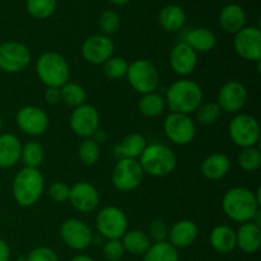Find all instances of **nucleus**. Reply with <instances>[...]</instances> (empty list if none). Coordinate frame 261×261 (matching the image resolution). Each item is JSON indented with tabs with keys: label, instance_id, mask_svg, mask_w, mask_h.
<instances>
[{
	"label": "nucleus",
	"instance_id": "1",
	"mask_svg": "<svg viewBox=\"0 0 261 261\" xmlns=\"http://www.w3.org/2000/svg\"><path fill=\"white\" fill-rule=\"evenodd\" d=\"M224 214L237 223L251 222L260 209V189L256 194L246 188H232L224 194L222 200Z\"/></svg>",
	"mask_w": 261,
	"mask_h": 261
},
{
	"label": "nucleus",
	"instance_id": "2",
	"mask_svg": "<svg viewBox=\"0 0 261 261\" xmlns=\"http://www.w3.org/2000/svg\"><path fill=\"white\" fill-rule=\"evenodd\" d=\"M165 101L171 112L189 115L203 102V89L196 82L181 79L167 89Z\"/></svg>",
	"mask_w": 261,
	"mask_h": 261
},
{
	"label": "nucleus",
	"instance_id": "3",
	"mask_svg": "<svg viewBox=\"0 0 261 261\" xmlns=\"http://www.w3.org/2000/svg\"><path fill=\"white\" fill-rule=\"evenodd\" d=\"M45 189V180L38 168H22L15 175L12 185L13 198L18 205L32 206L40 200Z\"/></svg>",
	"mask_w": 261,
	"mask_h": 261
},
{
	"label": "nucleus",
	"instance_id": "4",
	"mask_svg": "<svg viewBox=\"0 0 261 261\" xmlns=\"http://www.w3.org/2000/svg\"><path fill=\"white\" fill-rule=\"evenodd\" d=\"M143 172L152 177H163L173 172L177 165V158L170 147L160 143L147 145L139 157Z\"/></svg>",
	"mask_w": 261,
	"mask_h": 261
},
{
	"label": "nucleus",
	"instance_id": "5",
	"mask_svg": "<svg viewBox=\"0 0 261 261\" xmlns=\"http://www.w3.org/2000/svg\"><path fill=\"white\" fill-rule=\"evenodd\" d=\"M36 71L40 81L51 88H61L64 84L68 83L70 75L65 59L54 51H47L38 58Z\"/></svg>",
	"mask_w": 261,
	"mask_h": 261
},
{
	"label": "nucleus",
	"instance_id": "6",
	"mask_svg": "<svg viewBox=\"0 0 261 261\" xmlns=\"http://www.w3.org/2000/svg\"><path fill=\"white\" fill-rule=\"evenodd\" d=\"M126 78L132 88L140 94L153 93L160 86V73L157 68L145 59H139L129 64Z\"/></svg>",
	"mask_w": 261,
	"mask_h": 261
},
{
	"label": "nucleus",
	"instance_id": "7",
	"mask_svg": "<svg viewBox=\"0 0 261 261\" xmlns=\"http://www.w3.org/2000/svg\"><path fill=\"white\" fill-rule=\"evenodd\" d=\"M228 133L237 147H254L260 140L259 121L249 114H239L229 122Z\"/></svg>",
	"mask_w": 261,
	"mask_h": 261
},
{
	"label": "nucleus",
	"instance_id": "8",
	"mask_svg": "<svg viewBox=\"0 0 261 261\" xmlns=\"http://www.w3.org/2000/svg\"><path fill=\"white\" fill-rule=\"evenodd\" d=\"M96 227L105 239L120 240L127 231V217L117 206H105L97 214Z\"/></svg>",
	"mask_w": 261,
	"mask_h": 261
},
{
	"label": "nucleus",
	"instance_id": "9",
	"mask_svg": "<svg viewBox=\"0 0 261 261\" xmlns=\"http://www.w3.org/2000/svg\"><path fill=\"white\" fill-rule=\"evenodd\" d=\"M143 177L144 172L139 161L122 158L117 161L112 171V185L121 193H129L142 184Z\"/></svg>",
	"mask_w": 261,
	"mask_h": 261
},
{
	"label": "nucleus",
	"instance_id": "10",
	"mask_svg": "<svg viewBox=\"0 0 261 261\" xmlns=\"http://www.w3.org/2000/svg\"><path fill=\"white\" fill-rule=\"evenodd\" d=\"M163 130L168 139L178 145H186L195 138L196 126L189 115L171 112L165 120Z\"/></svg>",
	"mask_w": 261,
	"mask_h": 261
},
{
	"label": "nucleus",
	"instance_id": "11",
	"mask_svg": "<svg viewBox=\"0 0 261 261\" xmlns=\"http://www.w3.org/2000/svg\"><path fill=\"white\" fill-rule=\"evenodd\" d=\"M31 63V53L25 45L8 41L0 45V70L5 73H19Z\"/></svg>",
	"mask_w": 261,
	"mask_h": 261
},
{
	"label": "nucleus",
	"instance_id": "12",
	"mask_svg": "<svg viewBox=\"0 0 261 261\" xmlns=\"http://www.w3.org/2000/svg\"><path fill=\"white\" fill-rule=\"evenodd\" d=\"M234 50L237 55L247 61L261 60V31L259 27H244L234 35Z\"/></svg>",
	"mask_w": 261,
	"mask_h": 261
},
{
	"label": "nucleus",
	"instance_id": "13",
	"mask_svg": "<svg viewBox=\"0 0 261 261\" xmlns=\"http://www.w3.org/2000/svg\"><path fill=\"white\" fill-rule=\"evenodd\" d=\"M70 127L78 137L87 139L99 129V114L92 105L84 103L74 109L70 115Z\"/></svg>",
	"mask_w": 261,
	"mask_h": 261
},
{
	"label": "nucleus",
	"instance_id": "14",
	"mask_svg": "<svg viewBox=\"0 0 261 261\" xmlns=\"http://www.w3.org/2000/svg\"><path fill=\"white\" fill-rule=\"evenodd\" d=\"M60 236L70 249L76 251L86 250L93 241V233L91 228L84 222L75 218L66 219L63 222L60 227Z\"/></svg>",
	"mask_w": 261,
	"mask_h": 261
},
{
	"label": "nucleus",
	"instance_id": "15",
	"mask_svg": "<svg viewBox=\"0 0 261 261\" xmlns=\"http://www.w3.org/2000/svg\"><path fill=\"white\" fill-rule=\"evenodd\" d=\"M115 51L114 42L109 36L93 35L87 38L82 45V56L93 65H103Z\"/></svg>",
	"mask_w": 261,
	"mask_h": 261
},
{
	"label": "nucleus",
	"instance_id": "16",
	"mask_svg": "<svg viewBox=\"0 0 261 261\" xmlns=\"http://www.w3.org/2000/svg\"><path fill=\"white\" fill-rule=\"evenodd\" d=\"M247 97H249L247 89L241 82L229 81L219 89L217 103L221 107L222 111L228 112V114H237L245 107Z\"/></svg>",
	"mask_w": 261,
	"mask_h": 261
},
{
	"label": "nucleus",
	"instance_id": "17",
	"mask_svg": "<svg viewBox=\"0 0 261 261\" xmlns=\"http://www.w3.org/2000/svg\"><path fill=\"white\" fill-rule=\"evenodd\" d=\"M17 125L24 134L31 137L42 135L48 127V116L42 109L36 106H24L18 111Z\"/></svg>",
	"mask_w": 261,
	"mask_h": 261
},
{
	"label": "nucleus",
	"instance_id": "18",
	"mask_svg": "<svg viewBox=\"0 0 261 261\" xmlns=\"http://www.w3.org/2000/svg\"><path fill=\"white\" fill-rule=\"evenodd\" d=\"M68 200L78 212L91 213L98 206L99 194L92 184L81 181L70 188Z\"/></svg>",
	"mask_w": 261,
	"mask_h": 261
},
{
	"label": "nucleus",
	"instance_id": "19",
	"mask_svg": "<svg viewBox=\"0 0 261 261\" xmlns=\"http://www.w3.org/2000/svg\"><path fill=\"white\" fill-rule=\"evenodd\" d=\"M170 65L177 75H190L198 65V54L182 41L171 51Z\"/></svg>",
	"mask_w": 261,
	"mask_h": 261
},
{
	"label": "nucleus",
	"instance_id": "20",
	"mask_svg": "<svg viewBox=\"0 0 261 261\" xmlns=\"http://www.w3.org/2000/svg\"><path fill=\"white\" fill-rule=\"evenodd\" d=\"M199 228L193 221L182 219L173 224L168 231V242L176 249H186L195 242Z\"/></svg>",
	"mask_w": 261,
	"mask_h": 261
},
{
	"label": "nucleus",
	"instance_id": "21",
	"mask_svg": "<svg viewBox=\"0 0 261 261\" xmlns=\"http://www.w3.org/2000/svg\"><path fill=\"white\" fill-rule=\"evenodd\" d=\"M246 24V13L239 4H227L219 13V25L224 32L236 35Z\"/></svg>",
	"mask_w": 261,
	"mask_h": 261
},
{
	"label": "nucleus",
	"instance_id": "22",
	"mask_svg": "<svg viewBox=\"0 0 261 261\" xmlns=\"http://www.w3.org/2000/svg\"><path fill=\"white\" fill-rule=\"evenodd\" d=\"M236 244L245 254L257 252L261 247V228L252 222L242 223L236 232Z\"/></svg>",
	"mask_w": 261,
	"mask_h": 261
},
{
	"label": "nucleus",
	"instance_id": "23",
	"mask_svg": "<svg viewBox=\"0 0 261 261\" xmlns=\"http://www.w3.org/2000/svg\"><path fill=\"white\" fill-rule=\"evenodd\" d=\"M147 145L148 143L144 135L139 134V133H132V134L126 135L120 144L115 145L114 152L119 160H122V158L138 160L144 152Z\"/></svg>",
	"mask_w": 261,
	"mask_h": 261
},
{
	"label": "nucleus",
	"instance_id": "24",
	"mask_svg": "<svg viewBox=\"0 0 261 261\" xmlns=\"http://www.w3.org/2000/svg\"><path fill=\"white\" fill-rule=\"evenodd\" d=\"M22 143L15 135H0V168H12L19 162Z\"/></svg>",
	"mask_w": 261,
	"mask_h": 261
},
{
	"label": "nucleus",
	"instance_id": "25",
	"mask_svg": "<svg viewBox=\"0 0 261 261\" xmlns=\"http://www.w3.org/2000/svg\"><path fill=\"white\" fill-rule=\"evenodd\" d=\"M231 168V162L226 154L222 153H214L208 155L201 163V173L208 180H221Z\"/></svg>",
	"mask_w": 261,
	"mask_h": 261
},
{
	"label": "nucleus",
	"instance_id": "26",
	"mask_svg": "<svg viewBox=\"0 0 261 261\" xmlns=\"http://www.w3.org/2000/svg\"><path fill=\"white\" fill-rule=\"evenodd\" d=\"M209 241L217 252L228 254L237 247L236 231L228 226H217L211 232Z\"/></svg>",
	"mask_w": 261,
	"mask_h": 261
},
{
	"label": "nucleus",
	"instance_id": "27",
	"mask_svg": "<svg viewBox=\"0 0 261 261\" xmlns=\"http://www.w3.org/2000/svg\"><path fill=\"white\" fill-rule=\"evenodd\" d=\"M184 42L188 43L196 54H204L213 50L217 43V38L214 33L206 28H194L186 33Z\"/></svg>",
	"mask_w": 261,
	"mask_h": 261
},
{
	"label": "nucleus",
	"instance_id": "28",
	"mask_svg": "<svg viewBox=\"0 0 261 261\" xmlns=\"http://www.w3.org/2000/svg\"><path fill=\"white\" fill-rule=\"evenodd\" d=\"M161 27L167 32H176L181 30L186 22V13L180 5L171 4L163 8L158 15Z\"/></svg>",
	"mask_w": 261,
	"mask_h": 261
},
{
	"label": "nucleus",
	"instance_id": "29",
	"mask_svg": "<svg viewBox=\"0 0 261 261\" xmlns=\"http://www.w3.org/2000/svg\"><path fill=\"white\" fill-rule=\"evenodd\" d=\"M121 239L125 252H129V254L135 255V256L144 255L150 247V245H152L148 233L139 231V229L126 231Z\"/></svg>",
	"mask_w": 261,
	"mask_h": 261
},
{
	"label": "nucleus",
	"instance_id": "30",
	"mask_svg": "<svg viewBox=\"0 0 261 261\" xmlns=\"http://www.w3.org/2000/svg\"><path fill=\"white\" fill-rule=\"evenodd\" d=\"M143 261H180L178 250L168 241L155 242L150 245L148 251L143 255Z\"/></svg>",
	"mask_w": 261,
	"mask_h": 261
},
{
	"label": "nucleus",
	"instance_id": "31",
	"mask_svg": "<svg viewBox=\"0 0 261 261\" xmlns=\"http://www.w3.org/2000/svg\"><path fill=\"white\" fill-rule=\"evenodd\" d=\"M138 107H139V111L142 112L144 116L147 117L160 116L166 109L165 97L155 93V92H153V93L143 94Z\"/></svg>",
	"mask_w": 261,
	"mask_h": 261
},
{
	"label": "nucleus",
	"instance_id": "32",
	"mask_svg": "<svg viewBox=\"0 0 261 261\" xmlns=\"http://www.w3.org/2000/svg\"><path fill=\"white\" fill-rule=\"evenodd\" d=\"M45 158V150L42 145L37 142H27L22 145V152H20V160L23 165L27 168H38L43 162Z\"/></svg>",
	"mask_w": 261,
	"mask_h": 261
},
{
	"label": "nucleus",
	"instance_id": "33",
	"mask_svg": "<svg viewBox=\"0 0 261 261\" xmlns=\"http://www.w3.org/2000/svg\"><path fill=\"white\" fill-rule=\"evenodd\" d=\"M60 96L64 103L74 107V109L86 103L87 99V93L83 87L76 83H70V82L61 87Z\"/></svg>",
	"mask_w": 261,
	"mask_h": 261
},
{
	"label": "nucleus",
	"instance_id": "34",
	"mask_svg": "<svg viewBox=\"0 0 261 261\" xmlns=\"http://www.w3.org/2000/svg\"><path fill=\"white\" fill-rule=\"evenodd\" d=\"M239 165L245 172H255L261 166V152L256 145L242 148L239 154Z\"/></svg>",
	"mask_w": 261,
	"mask_h": 261
},
{
	"label": "nucleus",
	"instance_id": "35",
	"mask_svg": "<svg viewBox=\"0 0 261 261\" xmlns=\"http://www.w3.org/2000/svg\"><path fill=\"white\" fill-rule=\"evenodd\" d=\"M58 0H27V12L37 19H46L54 14Z\"/></svg>",
	"mask_w": 261,
	"mask_h": 261
},
{
	"label": "nucleus",
	"instance_id": "36",
	"mask_svg": "<svg viewBox=\"0 0 261 261\" xmlns=\"http://www.w3.org/2000/svg\"><path fill=\"white\" fill-rule=\"evenodd\" d=\"M221 114L222 110L217 102L201 103L195 111L196 121L201 125H213L214 122L218 121Z\"/></svg>",
	"mask_w": 261,
	"mask_h": 261
},
{
	"label": "nucleus",
	"instance_id": "37",
	"mask_svg": "<svg viewBox=\"0 0 261 261\" xmlns=\"http://www.w3.org/2000/svg\"><path fill=\"white\" fill-rule=\"evenodd\" d=\"M129 63L124 58L120 56H112L103 64V74L109 79H121L126 76Z\"/></svg>",
	"mask_w": 261,
	"mask_h": 261
},
{
	"label": "nucleus",
	"instance_id": "38",
	"mask_svg": "<svg viewBox=\"0 0 261 261\" xmlns=\"http://www.w3.org/2000/svg\"><path fill=\"white\" fill-rule=\"evenodd\" d=\"M79 158H81L82 162L87 166H93L97 161L99 160V154H101V150H99V144H97L93 139L91 138H87L83 142L81 143L78 149Z\"/></svg>",
	"mask_w": 261,
	"mask_h": 261
},
{
	"label": "nucleus",
	"instance_id": "39",
	"mask_svg": "<svg viewBox=\"0 0 261 261\" xmlns=\"http://www.w3.org/2000/svg\"><path fill=\"white\" fill-rule=\"evenodd\" d=\"M99 28L105 36L114 35L120 28V17L115 10H105L99 17Z\"/></svg>",
	"mask_w": 261,
	"mask_h": 261
},
{
	"label": "nucleus",
	"instance_id": "40",
	"mask_svg": "<svg viewBox=\"0 0 261 261\" xmlns=\"http://www.w3.org/2000/svg\"><path fill=\"white\" fill-rule=\"evenodd\" d=\"M124 255L125 249L120 240H107L103 245V256L109 261H120Z\"/></svg>",
	"mask_w": 261,
	"mask_h": 261
},
{
	"label": "nucleus",
	"instance_id": "41",
	"mask_svg": "<svg viewBox=\"0 0 261 261\" xmlns=\"http://www.w3.org/2000/svg\"><path fill=\"white\" fill-rule=\"evenodd\" d=\"M168 226L166 222L161 221V219H155L148 227V232H149V239H152L154 242H163L167 241L168 239Z\"/></svg>",
	"mask_w": 261,
	"mask_h": 261
},
{
	"label": "nucleus",
	"instance_id": "42",
	"mask_svg": "<svg viewBox=\"0 0 261 261\" xmlns=\"http://www.w3.org/2000/svg\"><path fill=\"white\" fill-rule=\"evenodd\" d=\"M70 188L65 182H54L48 189L50 198L56 203H64L69 199Z\"/></svg>",
	"mask_w": 261,
	"mask_h": 261
},
{
	"label": "nucleus",
	"instance_id": "43",
	"mask_svg": "<svg viewBox=\"0 0 261 261\" xmlns=\"http://www.w3.org/2000/svg\"><path fill=\"white\" fill-rule=\"evenodd\" d=\"M25 261H59L58 255L48 247H37L28 254Z\"/></svg>",
	"mask_w": 261,
	"mask_h": 261
},
{
	"label": "nucleus",
	"instance_id": "44",
	"mask_svg": "<svg viewBox=\"0 0 261 261\" xmlns=\"http://www.w3.org/2000/svg\"><path fill=\"white\" fill-rule=\"evenodd\" d=\"M45 99L50 105H56L58 102H60V88H51V87H47V89L45 92Z\"/></svg>",
	"mask_w": 261,
	"mask_h": 261
},
{
	"label": "nucleus",
	"instance_id": "45",
	"mask_svg": "<svg viewBox=\"0 0 261 261\" xmlns=\"http://www.w3.org/2000/svg\"><path fill=\"white\" fill-rule=\"evenodd\" d=\"M10 250L4 240H0V261H9Z\"/></svg>",
	"mask_w": 261,
	"mask_h": 261
},
{
	"label": "nucleus",
	"instance_id": "46",
	"mask_svg": "<svg viewBox=\"0 0 261 261\" xmlns=\"http://www.w3.org/2000/svg\"><path fill=\"white\" fill-rule=\"evenodd\" d=\"M93 137H96V139H93L94 142H96L97 144H99V143H103L105 140H106V137H107V135H106V133L102 132V130H99V129H98V130H97L96 133H94Z\"/></svg>",
	"mask_w": 261,
	"mask_h": 261
},
{
	"label": "nucleus",
	"instance_id": "47",
	"mask_svg": "<svg viewBox=\"0 0 261 261\" xmlns=\"http://www.w3.org/2000/svg\"><path fill=\"white\" fill-rule=\"evenodd\" d=\"M70 261H94V260L92 259V257H89L88 255H76V256H74Z\"/></svg>",
	"mask_w": 261,
	"mask_h": 261
},
{
	"label": "nucleus",
	"instance_id": "48",
	"mask_svg": "<svg viewBox=\"0 0 261 261\" xmlns=\"http://www.w3.org/2000/svg\"><path fill=\"white\" fill-rule=\"evenodd\" d=\"M109 2L112 3V4H115V5H124V4H127L130 0H109Z\"/></svg>",
	"mask_w": 261,
	"mask_h": 261
},
{
	"label": "nucleus",
	"instance_id": "49",
	"mask_svg": "<svg viewBox=\"0 0 261 261\" xmlns=\"http://www.w3.org/2000/svg\"><path fill=\"white\" fill-rule=\"evenodd\" d=\"M2 127H3V120H2V116H0V132H2Z\"/></svg>",
	"mask_w": 261,
	"mask_h": 261
}]
</instances>
